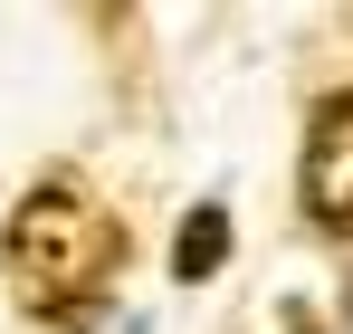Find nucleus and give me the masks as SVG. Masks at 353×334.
Listing matches in <instances>:
<instances>
[{
    "label": "nucleus",
    "mask_w": 353,
    "mask_h": 334,
    "mask_svg": "<svg viewBox=\"0 0 353 334\" xmlns=\"http://www.w3.org/2000/svg\"><path fill=\"white\" fill-rule=\"evenodd\" d=\"M220 258H230V220H220V210H191V220H181V239H172V277L201 286Z\"/></svg>",
    "instance_id": "3"
},
{
    "label": "nucleus",
    "mask_w": 353,
    "mask_h": 334,
    "mask_svg": "<svg viewBox=\"0 0 353 334\" xmlns=\"http://www.w3.org/2000/svg\"><path fill=\"white\" fill-rule=\"evenodd\" d=\"M0 268L29 315H77L124 268V220L77 181H39V191H19V210L0 229Z\"/></svg>",
    "instance_id": "1"
},
{
    "label": "nucleus",
    "mask_w": 353,
    "mask_h": 334,
    "mask_svg": "<svg viewBox=\"0 0 353 334\" xmlns=\"http://www.w3.org/2000/svg\"><path fill=\"white\" fill-rule=\"evenodd\" d=\"M296 191H305V220L353 239V86H334L325 106L305 115V163H296Z\"/></svg>",
    "instance_id": "2"
}]
</instances>
